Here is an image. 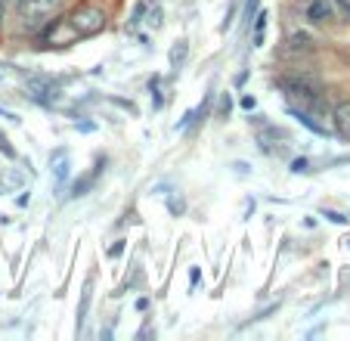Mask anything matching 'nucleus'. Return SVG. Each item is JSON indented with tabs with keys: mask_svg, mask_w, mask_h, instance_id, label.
<instances>
[{
	"mask_svg": "<svg viewBox=\"0 0 350 341\" xmlns=\"http://www.w3.org/2000/svg\"><path fill=\"white\" fill-rule=\"evenodd\" d=\"M62 3L66 0H16V10H19L22 25L31 28V31H40L62 10Z\"/></svg>",
	"mask_w": 350,
	"mask_h": 341,
	"instance_id": "nucleus-1",
	"label": "nucleus"
},
{
	"mask_svg": "<svg viewBox=\"0 0 350 341\" xmlns=\"http://www.w3.org/2000/svg\"><path fill=\"white\" fill-rule=\"evenodd\" d=\"M68 25H72V31L81 38H93V34H99L103 28H106V10L96 7V3H81V7H75L72 13L66 16Z\"/></svg>",
	"mask_w": 350,
	"mask_h": 341,
	"instance_id": "nucleus-2",
	"label": "nucleus"
},
{
	"mask_svg": "<svg viewBox=\"0 0 350 341\" xmlns=\"http://www.w3.org/2000/svg\"><path fill=\"white\" fill-rule=\"evenodd\" d=\"M341 16H350V7L344 0H310V3H307V19H310L313 25L338 22Z\"/></svg>",
	"mask_w": 350,
	"mask_h": 341,
	"instance_id": "nucleus-3",
	"label": "nucleus"
},
{
	"mask_svg": "<svg viewBox=\"0 0 350 341\" xmlns=\"http://www.w3.org/2000/svg\"><path fill=\"white\" fill-rule=\"evenodd\" d=\"M279 84L288 90V97H297L301 103H317L319 99V84L310 75H291V78H282Z\"/></svg>",
	"mask_w": 350,
	"mask_h": 341,
	"instance_id": "nucleus-4",
	"label": "nucleus"
},
{
	"mask_svg": "<svg viewBox=\"0 0 350 341\" xmlns=\"http://www.w3.org/2000/svg\"><path fill=\"white\" fill-rule=\"evenodd\" d=\"M313 44H317V40H313L310 34L297 31V34H291V38L285 40L282 56H297V53H313Z\"/></svg>",
	"mask_w": 350,
	"mask_h": 341,
	"instance_id": "nucleus-5",
	"label": "nucleus"
},
{
	"mask_svg": "<svg viewBox=\"0 0 350 341\" xmlns=\"http://www.w3.org/2000/svg\"><path fill=\"white\" fill-rule=\"evenodd\" d=\"M332 118H335V131L341 134L344 140H350V99H341L332 112Z\"/></svg>",
	"mask_w": 350,
	"mask_h": 341,
	"instance_id": "nucleus-6",
	"label": "nucleus"
},
{
	"mask_svg": "<svg viewBox=\"0 0 350 341\" xmlns=\"http://www.w3.org/2000/svg\"><path fill=\"white\" fill-rule=\"evenodd\" d=\"M0 149L7 152V155H10V158H13V155H16V149H13V146H10V140H7V137H3V134H0Z\"/></svg>",
	"mask_w": 350,
	"mask_h": 341,
	"instance_id": "nucleus-7",
	"label": "nucleus"
},
{
	"mask_svg": "<svg viewBox=\"0 0 350 341\" xmlns=\"http://www.w3.org/2000/svg\"><path fill=\"white\" fill-rule=\"evenodd\" d=\"M3 19H7V0H0V31H3Z\"/></svg>",
	"mask_w": 350,
	"mask_h": 341,
	"instance_id": "nucleus-8",
	"label": "nucleus"
},
{
	"mask_svg": "<svg viewBox=\"0 0 350 341\" xmlns=\"http://www.w3.org/2000/svg\"><path fill=\"white\" fill-rule=\"evenodd\" d=\"M254 10H258V0H248V10H245V13H248V19H252Z\"/></svg>",
	"mask_w": 350,
	"mask_h": 341,
	"instance_id": "nucleus-9",
	"label": "nucleus"
}]
</instances>
